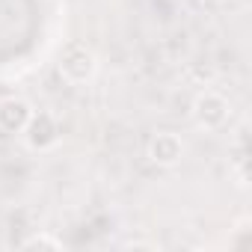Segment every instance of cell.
I'll list each match as a JSON object with an SVG mask.
<instances>
[{"label": "cell", "mask_w": 252, "mask_h": 252, "mask_svg": "<svg viewBox=\"0 0 252 252\" xmlns=\"http://www.w3.org/2000/svg\"><path fill=\"white\" fill-rule=\"evenodd\" d=\"M21 134H24V140H27L30 149L48 152V149H54L60 143V125H57V119L51 113L39 110V113H30V119H27Z\"/></svg>", "instance_id": "cell-2"}, {"label": "cell", "mask_w": 252, "mask_h": 252, "mask_svg": "<svg viewBox=\"0 0 252 252\" xmlns=\"http://www.w3.org/2000/svg\"><path fill=\"white\" fill-rule=\"evenodd\" d=\"M57 68H60V77L65 80V83H86L92 74H95V54L83 45V42H68L63 51H60V63H57Z\"/></svg>", "instance_id": "cell-1"}, {"label": "cell", "mask_w": 252, "mask_h": 252, "mask_svg": "<svg viewBox=\"0 0 252 252\" xmlns=\"http://www.w3.org/2000/svg\"><path fill=\"white\" fill-rule=\"evenodd\" d=\"M33 107L24 98H0V134H21Z\"/></svg>", "instance_id": "cell-5"}, {"label": "cell", "mask_w": 252, "mask_h": 252, "mask_svg": "<svg viewBox=\"0 0 252 252\" xmlns=\"http://www.w3.org/2000/svg\"><path fill=\"white\" fill-rule=\"evenodd\" d=\"M21 246H24V249H60L63 243H60L57 237H48V234H33V237H27Z\"/></svg>", "instance_id": "cell-6"}, {"label": "cell", "mask_w": 252, "mask_h": 252, "mask_svg": "<svg viewBox=\"0 0 252 252\" xmlns=\"http://www.w3.org/2000/svg\"><path fill=\"white\" fill-rule=\"evenodd\" d=\"M181 155H184V143L172 131H160L149 143V160L155 166H175L181 160Z\"/></svg>", "instance_id": "cell-4"}, {"label": "cell", "mask_w": 252, "mask_h": 252, "mask_svg": "<svg viewBox=\"0 0 252 252\" xmlns=\"http://www.w3.org/2000/svg\"><path fill=\"white\" fill-rule=\"evenodd\" d=\"M193 119H196L199 128L217 131V128H222L225 119H228V101L222 95L211 92V89L208 92H199L196 101H193Z\"/></svg>", "instance_id": "cell-3"}]
</instances>
